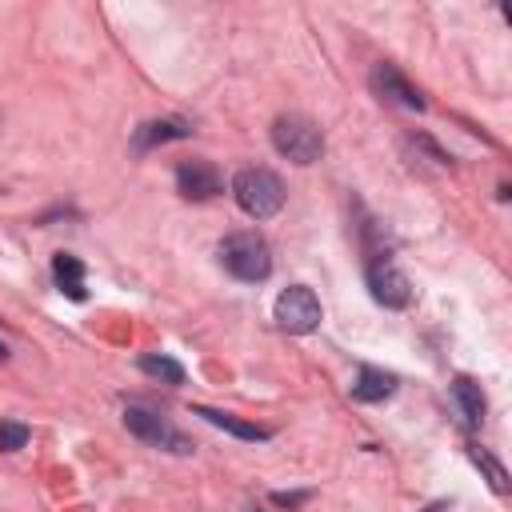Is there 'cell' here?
Masks as SVG:
<instances>
[{
  "label": "cell",
  "instance_id": "cell-5",
  "mask_svg": "<svg viewBox=\"0 0 512 512\" xmlns=\"http://www.w3.org/2000/svg\"><path fill=\"white\" fill-rule=\"evenodd\" d=\"M272 312H276V324L284 332H292V336H304V332L320 328V320H324V308H320V300H316V292L308 284H288L276 296Z\"/></svg>",
  "mask_w": 512,
  "mask_h": 512
},
{
  "label": "cell",
  "instance_id": "cell-2",
  "mask_svg": "<svg viewBox=\"0 0 512 512\" xmlns=\"http://www.w3.org/2000/svg\"><path fill=\"white\" fill-rule=\"evenodd\" d=\"M232 196L252 220H268L284 208V180L272 168H240L232 176Z\"/></svg>",
  "mask_w": 512,
  "mask_h": 512
},
{
  "label": "cell",
  "instance_id": "cell-17",
  "mask_svg": "<svg viewBox=\"0 0 512 512\" xmlns=\"http://www.w3.org/2000/svg\"><path fill=\"white\" fill-rule=\"evenodd\" d=\"M4 360H8V344L0 340V364H4Z\"/></svg>",
  "mask_w": 512,
  "mask_h": 512
},
{
  "label": "cell",
  "instance_id": "cell-16",
  "mask_svg": "<svg viewBox=\"0 0 512 512\" xmlns=\"http://www.w3.org/2000/svg\"><path fill=\"white\" fill-rule=\"evenodd\" d=\"M28 424H20V420H0V452H20L24 444H28Z\"/></svg>",
  "mask_w": 512,
  "mask_h": 512
},
{
  "label": "cell",
  "instance_id": "cell-13",
  "mask_svg": "<svg viewBox=\"0 0 512 512\" xmlns=\"http://www.w3.org/2000/svg\"><path fill=\"white\" fill-rule=\"evenodd\" d=\"M452 396H456L464 420L476 428V424L484 420V392H480V384H476L472 376H456V380H452Z\"/></svg>",
  "mask_w": 512,
  "mask_h": 512
},
{
  "label": "cell",
  "instance_id": "cell-15",
  "mask_svg": "<svg viewBox=\"0 0 512 512\" xmlns=\"http://www.w3.org/2000/svg\"><path fill=\"white\" fill-rule=\"evenodd\" d=\"M468 456H472V464H476V468L488 476L492 492H508V472H504V464H500V460H492V456H488L484 448H476V444L468 448Z\"/></svg>",
  "mask_w": 512,
  "mask_h": 512
},
{
  "label": "cell",
  "instance_id": "cell-6",
  "mask_svg": "<svg viewBox=\"0 0 512 512\" xmlns=\"http://www.w3.org/2000/svg\"><path fill=\"white\" fill-rule=\"evenodd\" d=\"M364 280H368V292H372L376 304H384V308H408L412 304L408 276L400 268H392L388 260H372L368 272H364Z\"/></svg>",
  "mask_w": 512,
  "mask_h": 512
},
{
  "label": "cell",
  "instance_id": "cell-9",
  "mask_svg": "<svg viewBox=\"0 0 512 512\" xmlns=\"http://www.w3.org/2000/svg\"><path fill=\"white\" fill-rule=\"evenodd\" d=\"M184 136H192V124L180 120V116L148 120V124H140V128L132 132V152L144 156V152H152V148H160V144H168V140H184Z\"/></svg>",
  "mask_w": 512,
  "mask_h": 512
},
{
  "label": "cell",
  "instance_id": "cell-7",
  "mask_svg": "<svg viewBox=\"0 0 512 512\" xmlns=\"http://www.w3.org/2000/svg\"><path fill=\"white\" fill-rule=\"evenodd\" d=\"M176 188L184 200H212L224 192V176L212 160H180L176 164Z\"/></svg>",
  "mask_w": 512,
  "mask_h": 512
},
{
  "label": "cell",
  "instance_id": "cell-12",
  "mask_svg": "<svg viewBox=\"0 0 512 512\" xmlns=\"http://www.w3.org/2000/svg\"><path fill=\"white\" fill-rule=\"evenodd\" d=\"M52 280H56V288L68 300H84L88 296V288H84V264L72 252H56L52 256Z\"/></svg>",
  "mask_w": 512,
  "mask_h": 512
},
{
  "label": "cell",
  "instance_id": "cell-8",
  "mask_svg": "<svg viewBox=\"0 0 512 512\" xmlns=\"http://www.w3.org/2000/svg\"><path fill=\"white\" fill-rule=\"evenodd\" d=\"M372 88H376V96L388 100V104H400V108H408V112H424L420 88H416L396 64H376V68H372Z\"/></svg>",
  "mask_w": 512,
  "mask_h": 512
},
{
  "label": "cell",
  "instance_id": "cell-3",
  "mask_svg": "<svg viewBox=\"0 0 512 512\" xmlns=\"http://www.w3.org/2000/svg\"><path fill=\"white\" fill-rule=\"evenodd\" d=\"M272 148L292 164H316L324 152V132L308 116L284 112L272 120Z\"/></svg>",
  "mask_w": 512,
  "mask_h": 512
},
{
  "label": "cell",
  "instance_id": "cell-18",
  "mask_svg": "<svg viewBox=\"0 0 512 512\" xmlns=\"http://www.w3.org/2000/svg\"><path fill=\"white\" fill-rule=\"evenodd\" d=\"M244 512H264V508H244Z\"/></svg>",
  "mask_w": 512,
  "mask_h": 512
},
{
  "label": "cell",
  "instance_id": "cell-10",
  "mask_svg": "<svg viewBox=\"0 0 512 512\" xmlns=\"http://www.w3.org/2000/svg\"><path fill=\"white\" fill-rule=\"evenodd\" d=\"M192 416H200V420H208V424H216V428H224V432H232V436H240V440H252V444H260V440H268V436H272L264 424L240 420V416L220 412V408H208V404H192Z\"/></svg>",
  "mask_w": 512,
  "mask_h": 512
},
{
  "label": "cell",
  "instance_id": "cell-11",
  "mask_svg": "<svg viewBox=\"0 0 512 512\" xmlns=\"http://www.w3.org/2000/svg\"><path fill=\"white\" fill-rule=\"evenodd\" d=\"M392 392H396V376L384 372V368H372V364H364L356 384H352V400H360V404H380Z\"/></svg>",
  "mask_w": 512,
  "mask_h": 512
},
{
  "label": "cell",
  "instance_id": "cell-4",
  "mask_svg": "<svg viewBox=\"0 0 512 512\" xmlns=\"http://www.w3.org/2000/svg\"><path fill=\"white\" fill-rule=\"evenodd\" d=\"M124 428H128L136 440L152 444V448H164V452H176V456H188V452H192V440L180 436L160 412H152V408H144V404H128V408H124Z\"/></svg>",
  "mask_w": 512,
  "mask_h": 512
},
{
  "label": "cell",
  "instance_id": "cell-1",
  "mask_svg": "<svg viewBox=\"0 0 512 512\" xmlns=\"http://www.w3.org/2000/svg\"><path fill=\"white\" fill-rule=\"evenodd\" d=\"M216 252H220L224 272L236 276V280H244V284H260V280H268V272H272V248H268V240H264L260 232H252V228L228 232Z\"/></svg>",
  "mask_w": 512,
  "mask_h": 512
},
{
  "label": "cell",
  "instance_id": "cell-14",
  "mask_svg": "<svg viewBox=\"0 0 512 512\" xmlns=\"http://www.w3.org/2000/svg\"><path fill=\"white\" fill-rule=\"evenodd\" d=\"M140 372H148V376H156V380H164V384H184V368L172 360V356H140Z\"/></svg>",
  "mask_w": 512,
  "mask_h": 512
}]
</instances>
